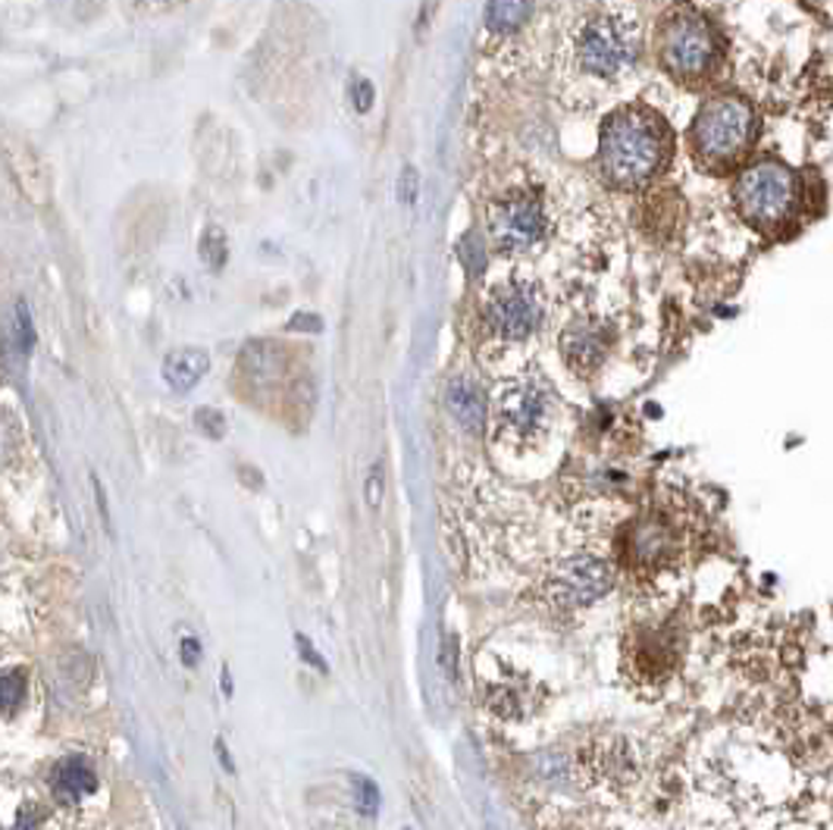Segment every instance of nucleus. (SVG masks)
Listing matches in <instances>:
<instances>
[{
  "label": "nucleus",
  "instance_id": "25",
  "mask_svg": "<svg viewBox=\"0 0 833 830\" xmlns=\"http://www.w3.org/2000/svg\"><path fill=\"white\" fill-rule=\"evenodd\" d=\"M417 195H420V173H417V167H404L402 179H399V198L404 204H414Z\"/></svg>",
  "mask_w": 833,
  "mask_h": 830
},
{
  "label": "nucleus",
  "instance_id": "24",
  "mask_svg": "<svg viewBox=\"0 0 833 830\" xmlns=\"http://www.w3.org/2000/svg\"><path fill=\"white\" fill-rule=\"evenodd\" d=\"M195 420H198V427H201L210 439H220V436L226 432V417H223L220 411H213V407H201V411L195 414Z\"/></svg>",
  "mask_w": 833,
  "mask_h": 830
},
{
  "label": "nucleus",
  "instance_id": "10",
  "mask_svg": "<svg viewBox=\"0 0 833 830\" xmlns=\"http://www.w3.org/2000/svg\"><path fill=\"white\" fill-rule=\"evenodd\" d=\"M608 329L599 320H571L564 332H561V357L564 364L580 374V377H592L608 354Z\"/></svg>",
  "mask_w": 833,
  "mask_h": 830
},
{
  "label": "nucleus",
  "instance_id": "21",
  "mask_svg": "<svg viewBox=\"0 0 833 830\" xmlns=\"http://www.w3.org/2000/svg\"><path fill=\"white\" fill-rule=\"evenodd\" d=\"M352 796L357 811H360L364 818H373L379 811V790L370 778H360V774L352 778Z\"/></svg>",
  "mask_w": 833,
  "mask_h": 830
},
{
  "label": "nucleus",
  "instance_id": "26",
  "mask_svg": "<svg viewBox=\"0 0 833 830\" xmlns=\"http://www.w3.org/2000/svg\"><path fill=\"white\" fill-rule=\"evenodd\" d=\"M382 479H385L382 467H373L370 479H367V504L370 508H379V502H382Z\"/></svg>",
  "mask_w": 833,
  "mask_h": 830
},
{
  "label": "nucleus",
  "instance_id": "9",
  "mask_svg": "<svg viewBox=\"0 0 833 830\" xmlns=\"http://www.w3.org/2000/svg\"><path fill=\"white\" fill-rule=\"evenodd\" d=\"M614 586V567L596 552H567L552 561L542 579L546 599L558 608H589Z\"/></svg>",
  "mask_w": 833,
  "mask_h": 830
},
{
  "label": "nucleus",
  "instance_id": "23",
  "mask_svg": "<svg viewBox=\"0 0 833 830\" xmlns=\"http://www.w3.org/2000/svg\"><path fill=\"white\" fill-rule=\"evenodd\" d=\"M348 91H352V103L357 113H367V110L373 107V95H377V91H373V85L364 76H352Z\"/></svg>",
  "mask_w": 833,
  "mask_h": 830
},
{
  "label": "nucleus",
  "instance_id": "19",
  "mask_svg": "<svg viewBox=\"0 0 833 830\" xmlns=\"http://www.w3.org/2000/svg\"><path fill=\"white\" fill-rule=\"evenodd\" d=\"M26 668H10V671H3V678H0V699H3V708L7 711H16L23 699H26Z\"/></svg>",
  "mask_w": 833,
  "mask_h": 830
},
{
  "label": "nucleus",
  "instance_id": "4",
  "mask_svg": "<svg viewBox=\"0 0 833 830\" xmlns=\"http://www.w3.org/2000/svg\"><path fill=\"white\" fill-rule=\"evenodd\" d=\"M733 204L758 232H781L799 210V179L777 157L752 160L733 182Z\"/></svg>",
  "mask_w": 833,
  "mask_h": 830
},
{
  "label": "nucleus",
  "instance_id": "12",
  "mask_svg": "<svg viewBox=\"0 0 833 830\" xmlns=\"http://www.w3.org/2000/svg\"><path fill=\"white\" fill-rule=\"evenodd\" d=\"M210 370V354L204 349H176L163 361V379L173 392H192Z\"/></svg>",
  "mask_w": 833,
  "mask_h": 830
},
{
  "label": "nucleus",
  "instance_id": "22",
  "mask_svg": "<svg viewBox=\"0 0 833 830\" xmlns=\"http://www.w3.org/2000/svg\"><path fill=\"white\" fill-rule=\"evenodd\" d=\"M45 828H48V815H45V808H41V805L28 803L20 808L13 830H45Z\"/></svg>",
  "mask_w": 833,
  "mask_h": 830
},
{
  "label": "nucleus",
  "instance_id": "7",
  "mask_svg": "<svg viewBox=\"0 0 833 830\" xmlns=\"http://www.w3.org/2000/svg\"><path fill=\"white\" fill-rule=\"evenodd\" d=\"M489 239L502 254L520 257L536 252L549 239V210L542 198L530 192H507L502 198H492L486 210Z\"/></svg>",
  "mask_w": 833,
  "mask_h": 830
},
{
  "label": "nucleus",
  "instance_id": "5",
  "mask_svg": "<svg viewBox=\"0 0 833 830\" xmlns=\"http://www.w3.org/2000/svg\"><path fill=\"white\" fill-rule=\"evenodd\" d=\"M552 414V392L539 379H507L492 395V439L507 452H530L549 436Z\"/></svg>",
  "mask_w": 833,
  "mask_h": 830
},
{
  "label": "nucleus",
  "instance_id": "16",
  "mask_svg": "<svg viewBox=\"0 0 833 830\" xmlns=\"http://www.w3.org/2000/svg\"><path fill=\"white\" fill-rule=\"evenodd\" d=\"M242 367L254 382H273L282 374V352L270 342H252L242 352Z\"/></svg>",
  "mask_w": 833,
  "mask_h": 830
},
{
  "label": "nucleus",
  "instance_id": "8",
  "mask_svg": "<svg viewBox=\"0 0 833 830\" xmlns=\"http://www.w3.org/2000/svg\"><path fill=\"white\" fill-rule=\"evenodd\" d=\"M546 317V292L532 279H507L482 302V324L505 342H524Z\"/></svg>",
  "mask_w": 833,
  "mask_h": 830
},
{
  "label": "nucleus",
  "instance_id": "14",
  "mask_svg": "<svg viewBox=\"0 0 833 830\" xmlns=\"http://www.w3.org/2000/svg\"><path fill=\"white\" fill-rule=\"evenodd\" d=\"M532 0H489L486 3V32L495 38L517 35L530 23Z\"/></svg>",
  "mask_w": 833,
  "mask_h": 830
},
{
  "label": "nucleus",
  "instance_id": "2",
  "mask_svg": "<svg viewBox=\"0 0 833 830\" xmlns=\"http://www.w3.org/2000/svg\"><path fill=\"white\" fill-rule=\"evenodd\" d=\"M674 151L667 123L649 107L614 110L599 135V170L614 188H642L664 170Z\"/></svg>",
  "mask_w": 833,
  "mask_h": 830
},
{
  "label": "nucleus",
  "instance_id": "13",
  "mask_svg": "<svg viewBox=\"0 0 833 830\" xmlns=\"http://www.w3.org/2000/svg\"><path fill=\"white\" fill-rule=\"evenodd\" d=\"M449 411L455 414V420L470 432H480L486 420V402H482L480 382L470 377H455L449 382Z\"/></svg>",
  "mask_w": 833,
  "mask_h": 830
},
{
  "label": "nucleus",
  "instance_id": "27",
  "mask_svg": "<svg viewBox=\"0 0 833 830\" xmlns=\"http://www.w3.org/2000/svg\"><path fill=\"white\" fill-rule=\"evenodd\" d=\"M295 643H298V649H302L304 661H307V664H314L317 671H327V661L314 652V646H310V639H307V636H302V633H298V636H295Z\"/></svg>",
  "mask_w": 833,
  "mask_h": 830
},
{
  "label": "nucleus",
  "instance_id": "30",
  "mask_svg": "<svg viewBox=\"0 0 833 830\" xmlns=\"http://www.w3.org/2000/svg\"><path fill=\"white\" fill-rule=\"evenodd\" d=\"M292 327H295V329L302 327V317H295V324H292ZM304 327H307V329H320V327H317V320H314V317H304Z\"/></svg>",
  "mask_w": 833,
  "mask_h": 830
},
{
  "label": "nucleus",
  "instance_id": "18",
  "mask_svg": "<svg viewBox=\"0 0 833 830\" xmlns=\"http://www.w3.org/2000/svg\"><path fill=\"white\" fill-rule=\"evenodd\" d=\"M198 254H201V260L217 273V270H223L226 267V257H229V248H226V235H223V229L220 227H207V232L201 235V248H198Z\"/></svg>",
  "mask_w": 833,
  "mask_h": 830
},
{
  "label": "nucleus",
  "instance_id": "1",
  "mask_svg": "<svg viewBox=\"0 0 833 830\" xmlns=\"http://www.w3.org/2000/svg\"><path fill=\"white\" fill-rule=\"evenodd\" d=\"M636 57H639V20L630 7L611 3L574 23L561 51V73L580 85L605 88L630 73Z\"/></svg>",
  "mask_w": 833,
  "mask_h": 830
},
{
  "label": "nucleus",
  "instance_id": "15",
  "mask_svg": "<svg viewBox=\"0 0 833 830\" xmlns=\"http://www.w3.org/2000/svg\"><path fill=\"white\" fill-rule=\"evenodd\" d=\"M10 167H13V173H16V179H20V185H23V192H26L28 198H32V202H45V195H48V176H45L38 157H35V151H32L28 145L10 148Z\"/></svg>",
  "mask_w": 833,
  "mask_h": 830
},
{
  "label": "nucleus",
  "instance_id": "29",
  "mask_svg": "<svg viewBox=\"0 0 833 830\" xmlns=\"http://www.w3.org/2000/svg\"><path fill=\"white\" fill-rule=\"evenodd\" d=\"M436 7H439V0H424V10H420V20H417V28L424 32V28L430 26L432 13H436Z\"/></svg>",
  "mask_w": 833,
  "mask_h": 830
},
{
  "label": "nucleus",
  "instance_id": "28",
  "mask_svg": "<svg viewBox=\"0 0 833 830\" xmlns=\"http://www.w3.org/2000/svg\"><path fill=\"white\" fill-rule=\"evenodd\" d=\"M198 658H201V643L192 639V636H185V639H182V661H185L188 668H195Z\"/></svg>",
  "mask_w": 833,
  "mask_h": 830
},
{
  "label": "nucleus",
  "instance_id": "31",
  "mask_svg": "<svg viewBox=\"0 0 833 830\" xmlns=\"http://www.w3.org/2000/svg\"><path fill=\"white\" fill-rule=\"evenodd\" d=\"M138 3H145V7H160V3H170V0H138Z\"/></svg>",
  "mask_w": 833,
  "mask_h": 830
},
{
  "label": "nucleus",
  "instance_id": "20",
  "mask_svg": "<svg viewBox=\"0 0 833 830\" xmlns=\"http://www.w3.org/2000/svg\"><path fill=\"white\" fill-rule=\"evenodd\" d=\"M10 332H13L16 352H32V345H35V329H32V317H28V307L23 302L13 304V324H10Z\"/></svg>",
  "mask_w": 833,
  "mask_h": 830
},
{
  "label": "nucleus",
  "instance_id": "11",
  "mask_svg": "<svg viewBox=\"0 0 833 830\" xmlns=\"http://www.w3.org/2000/svg\"><path fill=\"white\" fill-rule=\"evenodd\" d=\"M53 800L60 805H78L85 796L98 790V774L91 758L85 755H66L53 765L51 774Z\"/></svg>",
  "mask_w": 833,
  "mask_h": 830
},
{
  "label": "nucleus",
  "instance_id": "6",
  "mask_svg": "<svg viewBox=\"0 0 833 830\" xmlns=\"http://www.w3.org/2000/svg\"><path fill=\"white\" fill-rule=\"evenodd\" d=\"M656 51L661 66L671 76L696 82L718 70L724 57V41L702 13H696L693 7H677L658 26Z\"/></svg>",
  "mask_w": 833,
  "mask_h": 830
},
{
  "label": "nucleus",
  "instance_id": "3",
  "mask_svg": "<svg viewBox=\"0 0 833 830\" xmlns=\"http://www.w3.org/2000/svg\"><path fill=\"white\" fill-rule=\"evenodd\" d=\"M756 132V107L743 95H711L693 120V154L711 173H727L752 151Z\"/></svg>",
  "mask_w": 833,
  "mask_h": 830
},
{
  "label": "nucleus",
  "instance_id": "17",
  "mask_svg": "<svg viewBox=\"0 0 833 830\" xmlns=\"http://www.w3.org/2000/svg\"><path fill=\"white\" fill-rule=\"evenodd\" d=\"M671 546H674V536H671V529L664 527V524L649 521V524H639V527H636L633 549H636V554H639L642 561H658V558H664V554L671 552Z\"/></svg>",
  "mask_w": 833,
  "mask_h": 830
}]
</instances>
